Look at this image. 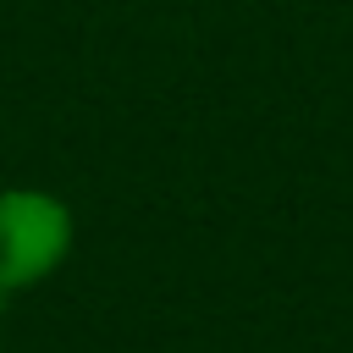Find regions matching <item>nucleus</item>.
Returning a JSON list of instances; mask_svg holds the SVG:
<instances>
[{
    "label": "nucleus",
    "instance_id": "nucleus-1",
    "mask_svg": "<svg viewBox=\"0 0 353 353\" xmlns=\"http://www.w3.org/2000/svg\"><path fill=\"white\" fill-rule=\"evenodd\" d=\"M77 243V215L61 193L39 182L0 188V303L44 287Z\"/></svg>",
    "mask_w": 353,
    "mask_h": 353
},
{
    "label": "nucleus",
    "instance_id": "nucleus-2",
    "mask_svg": "<svg viewBox=\"0 0 353 353\" xmlns=\"http://www.w3.org/2000/svg\"><path fill=\"white\" fill-rule=\"evenodd\" d=\"M0 353H6V347H0Z\"/></svg>",
    "mask_w": 353,
    "mask_h": 353
}]
</instances>
